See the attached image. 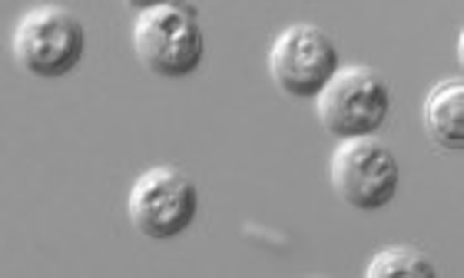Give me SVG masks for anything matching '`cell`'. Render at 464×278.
I'll use <instances>...</instances> for the list:
<instances>
[{
	"mask_svg": "<svg viewBox=\"0 0 464 278\" xmlns=\"http://www.w3.org/2000/svg\"><path fill=\"white\" fill-rule=\"evenodd\" d=\"M332 186L352 209H382L398 192V159L372 136L342 139L329 159Z\"/></svg>",
	"mask_w": 464,
	"mask_h": 278,
	"instance_id": "6",
	"label": "cell"
},
{
	"mask_svg": "<svg viewBox=\"0 0 464 278\" xmlns=\"http://www.w3.org/2000/svg\"><path fill=\"white\" fill-rule=\"evenodd\" d=\"M199 209L196 183L179 169L153 166L133 183L126 196V212L133 229L146 239H173L193 225Z\"/></svg>",
	"mask_w": 464,
	"mask_h": 278,
	"instance_id": "4",
	"label": "cell"
},
{
	"mask_svg": "<svg viewBox=\"0 0 464 278\" xmlns=\"http://www.w3.org/2000/svg\"><path fill=\"white\" fill-rule=\"evenodd\" d=\"M14 60L30 77H67L80 67L87 34L70 10L63 7H34L14 27Z\"/></svg>",
	"mask_w": 464,
	"mask_h": 278,
	"instance_id": "2",
	"label": "cell"
},
{
	"mask_svg": "<svg viewBox=\"0 0 464 278\" xmlns=\"http://www.w3.org/2000/svg\"><path fill=\"white\" fill-rule=\"evenodd\" d=\"M425 129L441 149H464V83L458 77L431 87L425 100Z\"/></svg>",
	"mask_w": 464,
	"mask_h": 278,
	"instance_id": "7",
	"label": "cell"
},
{
	"mask_svg": "<svg viewBox=\"0 0 464 278\" xmlns=\"http://www.w3.org/2000/svg\"><path fill=\"white\" fill-rule=\"evenodd\" d=\"M133 50L153 77H189L206 57V34L199 14L186 4H153L133 24Z\"/></svg>",
	"mask_w": 464,
	"mask_h": 278,
	"instance_id": "1",
	"label": "cell"
},
{
	"mask_svg": "<svg viewBox=\"0 0 464 278\" xmlns=\"http://www.w3.org/2000/svg\"><path fill=\"white\" fill-rule=\"evenodd\" d=\"M365 275L368 278H431L435 275V265H431V259H425L421 252L395 245V249L378 252L375 259L368 262Z\"/></svg>",
	"mask_w": 464,
	"mask_h": 278,
	"instance_id": "8",
	"label": "cell"
},
{
	"mask_svg": "<svg viewBox=\"0 0 464 278\" xmlns=\"http://www.w3.org/2000/svg\"><path fill=\"white\" fill-rule=\"evenodd\" d=\"M322 126L339 139L372 136L392 113V87L372 67H339L315 96Z\"/></svg>",
	"mask_w": 464,
	"mask_h": 278,
	"instance_id": "3",
	"label": "cell"
},
{
	"mask_svg": "<svg viewBox=\"0 0 464 278\" xmlns=\"http://www.w3.org/2000/svg\"><path fill=\"white\" fill-rule=\"evenodd\" d=\"M269 73L285 96L312 100L339 73V47L315 24H292L272 40Z\"/></svg>",
	"mask_w": 464,
	"mask_h": 278,
	"instance_id": "5",
	"label": "cell"
}]
</instances>
